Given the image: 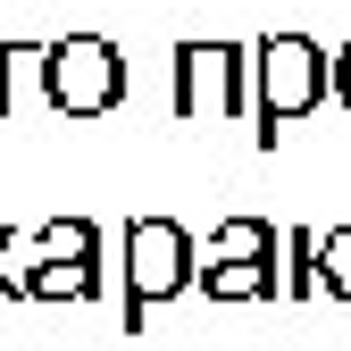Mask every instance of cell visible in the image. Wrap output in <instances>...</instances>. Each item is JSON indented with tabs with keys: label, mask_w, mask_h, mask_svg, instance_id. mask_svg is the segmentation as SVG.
Masks as SVG:
<instances>
[{
	"label": "cell",
	"mask_w": 351,
	"mask_h": 351,
	"mask_svg": "<svg viewBox=\"0 0 351 351\" xmlns=\"http://www.w3.org/2000/svg\"><path fill=\"white\" fill-rule=\"evenodd\" d=\"M184 285H201V251L176 217H134L125 226V326H143V310L176 301Z\"/></svg>",
	"instance_id": "2"
},
{
	"label": "cell",
	"mask_w": 351,
	"mask_h": 351,
	"mask_svg": "<svg viewBox=\"0 0 351 351\" xmlns=\"http://www.w3.org/2000/svg\"><path fill=\"white\" fill-rule=\"evenodd\" d=\"M251 109V51L243 42H184L176 51V117H243Z\"/></svg>",
	"instance_id": "3"
},
{
	"label": "cell",
	"mask_w": 351,
	"mask_h": 351,
	"mask_svg": "<svg viewBox=\"0 0 351 351\" xmlns=\"http://www.w3.org/2000/svg\"><path fill=\"white\" fill-rule=\"evenodd\" d=\"M25 101H51V42H0V125Z\"/></svg>",
	"instance_id": "5"
},
{
	"label": "cell",
	"mask_w": 351,
	"mask_h": 351,
	"mask_svg": "<svg viewBox=\"0 0 351 351\" xmlns=\"http://www.w3.org/2000/svg\"><path fill=\"white\" fill-rule=\"evenodd\" d=\"M285 293H293V301L326 293V259H318V234H310V226L285 234Z\"/></svg>",
	"instance_id": "10"
},
{
	"label": "cell",
	"mask_w": 351,
	"mask_h": 351,
	"mask_svg": "<svg viewBox=\"0 0 351 351\" xmlns=\"http://www.w3.org/2000/svg\"><path fill=\"white\" fill-rule=\"evenodd\" d=\"M318 259H326V293H343V301H351V226L318 234Z\"/></svg>",
	"instance_id": "11"
},
{
	"label": "cell",
	"mask_w": 351,
	"mask_h": 351,
	"mask_svg": "<svg viewBox=\"0 0 351 351\" xmlns=\"http://www.w3.org/2000/svg\"><path fill=\"white\" fill-rule=\"evenodd\" d=\"M125 101V59L109 34H67L51 42V109L59 117H109Z\"/></svg>",
	"instance_id": "4"
},
{
	"label": "cell",
	"mask_w": 351,
	"mask_h": 351,
	"mask_svg": "<svg viewBox=\"0 0 351 351\" xmlns=\"http://www.w3.org/2000/svg\"><path fill=\"white\" fill-rule=\"evenodd\" d=\"M335 101L351 109V42H343V59H335Z\"/></svg>",
	"instance_id": "12"
},
{
	"label": "cell",
	"mask_w": 351,
	"mask_h": 351,
	"mask_svg": "<svg viewBox=\"0 0 351 351\" xmlns=\"http://www.w3.org/2000/svg\"><path fill=\"white\" fill-rule=\"evenodd\" d=\"M34 301H101V251H42V276H34Z\"/></svg>",
	"instance_id": "6"
},
{
	"label": "cell",
	"mask_w": 351,
	"mask_h": 351,
	"mask_svg": "<svg viewBox=\"0 0 351 351\" xmlns=\"http://www.w3.org/2000/svg\"><path fill=\"white\" fill-rule=\"evenodd\" d=\"M34 276H42V226H0V293L9 301H34Z\"/></svg>",
	"instance_id": "8"
},
{
	"label": "cell",
	"mask_w": 351,
	"mask_h": 351,
	"mask_svg": "<svg viewBox=\"0 0 351 351\" xmlns=\"http://www.w3.org/2000/svg\"><path fill=\"white\" fill-rule=\"evenodd\" d=\"M201 259H276V226H268V217H226Z\"/></svg>",
	"instance_id": "9"
},
{
	"label": "cell",
	"mask_w": 351,
	"mask_h": 351,
	"mask_svg": "<svg viewBox=\"0 0 351 351\" xmlns=\"http://www.w3.org/2000/svg\"><path fill=\"white\" fill-rule=\"evenodd\" d=\"M318 101H335V59L310 34H268L251 42V117H259V151H276V125L310 117Z\"/></svg>",
	"instance_id": "1"
},
{
	"label": "cell",
	"mask_w": 351,
	"mask_h": 351,
	"mask_svg": "<svg viewBox=\"0 0 351 351\" xmlns=\"http://www.w3.org/2000/svg\"><path fill=\"white\" fill-rule=\"evenodd\" d=\"M201 293L209 301H268L276 293V259H201Z\"/></svg>",
	"instance_id": "7"
}]
</instances>
